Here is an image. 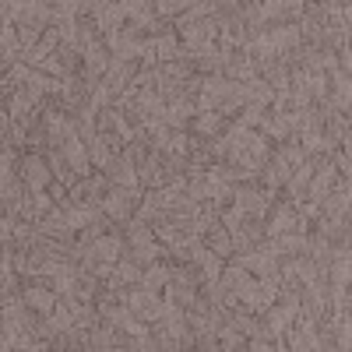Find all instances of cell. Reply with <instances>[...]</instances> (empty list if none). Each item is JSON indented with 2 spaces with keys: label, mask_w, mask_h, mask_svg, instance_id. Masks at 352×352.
Returning a JSON list of instances; mask_svg holds the SVG:
<instances>
[{
  "label": "cell",
  "mask_w": 352,
  "mask_h": 352,
  "mask_svg": "<svg viewBox=\"0 0 352 352\" xmlns=\"http://www.w3.org/2000/svg\"><path fill=\"white\" fill-rule=\"evenodd\" d=\"M18 173H21L25 187L32 190V194L36 190H50V184H53V169H50V162H46L43 152H21Z\"/></svg>",
  "instance_id": "obj_1"
},
{
  "label": "cell",
  "mask_w": 352,
  "mask_h": 352,
  "mask_svg": "<svg viewBox=\"0 0 352 352\" xmlns=\"http://www.w3.org/2000/svg\"><path fill=\"white\" fill-rule=\"evenodd\" d=\"M64 159H67V166L78 173V180H85V176L96 173V169H92V155H88V144L81 141V134L74 131V124H71V131H67V138H64Z\"/></svg>",
  "instance_id": "obj_2"
},
{
  "label": "cell",
  "mask_w": 352,
  "mask_h": 352,
  "mask_svg": "<svg viewBox=\"0 0 352 352\" xmlns=\"http://www.w3.org/2000/svg\"><path fill=\"white\" fill-rule=\"evenodd\" d=\"M106 180L109 184H116V187H127V190H141V184H138V162L127 155V152H116L113 159H109V166H106Z\"/></svg>",
  "instance_id": "obj_3"
},
{
  "label": "cell",
  "mask_w": 352,
  "mask_h": 352,
  "mask_svg": "<svg viewBox=\"0 0 352 352\" xmlns=\"http://www.w3.org/2000/svg\"><path fill=\"white\" fill-rule=\"evenodd\" d=\"M0 349H32V352H39V338L28 331L18 317L4 314V324H0Z\"/></svg>",
  "instance_id": "obj_4"
},
{
  "label": "cell",
  "mask_w": 352,
  "mask_h": 352,
  "mask_svg": "<svg viewBox=\"0 0 352 352\" xmlns=\"http://www.w3.org/2000/svg\"><path fill=\"white\" fill-rule=\"evenodd\" d=\"M201 240H204V247H212L219 257H226V261L232 257V236H229V229L222 226V219H215L208 229H204Z\"/></svg>",
  "instance_id": "obj_5"
}]
</instances>
